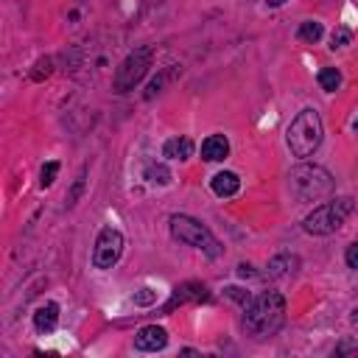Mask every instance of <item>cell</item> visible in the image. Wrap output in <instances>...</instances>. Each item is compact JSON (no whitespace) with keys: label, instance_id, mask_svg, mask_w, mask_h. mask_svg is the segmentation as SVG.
<instances>
[{"label":"cell","instance_id":"obj_17","mask_svg":"<svg viewBox=\"0 0 358 358\" xmlns=\"http://www.w3.org/2000/svg\"><path fill=\"white\" fill-rule=\"evenodd\" d=\"M56 174H59V163H56V160L45 163V165H42V171H40V185H42V188H51V185H54V179H56Z\"/></svg>","mask_w":358,"mask_h":358},{"label":"cell","instance_id":"obj_6","mask_svg":"<svg viewBox=\"0 0 358 358\" xmlns=\"http://www.w3.org/2000/svg\"><path fill=\"white\" fill-rule=\"evenodd\" d=\"M152 48L149 45H140V48H135L124 62H121V67L115 70V79H112V87H115V92H129V90H135L140 81H143V76L149 73V67H152Z\"/></svg>","mask_w":358,"mask_h":358},{"label":"cell","instance_id":"obj_18","mask_svg":"<svg viewBox=\"0 0 358 358\" xmlns=\"http://www.w3.org/2000/svg\"><path fill=\"white\" fill-rule=\"evenodd\" d=\"M34 67H37V70L31 73V79H34V81H42V79H48V76H51V70H54V59H48V56H45V59H40Z\"/></svg>","mask_w":358,"mask_h":358},{"label":"cell","instance_id":"obj_9","mask_svg":"<svg viewBox=\"0 0 358 358\" xmlns=\"http://www.w3.org/2000/svg\"><path fill=\"white\" fill-rule=\"evenodd\" d=\"M188 300L202 302V300H210V294H207V288H204L202 283H182V286L174 288V297H171V302H168V311H171L174 305H179V302H188Z\"/></svg>","mask_w":358,"mask_h":358},{"label":"cell","instance_id":"obj_11","mask_svg":"<svg viewBox=\"0 0 358 358\" xmlns=\"http://www.w3.org/2000/svg\"><path fill=\"white\" fill-rule=\"evenodd\" d=\"M56 322H59V305H56V302H45V305L37 308V314H34V327H37L40 333L56 330Z\"/></svg>","mask_w":358,"mask_h":358},{"label":"cell","instance_id":"obj_10","mask_svg":"<svg viewBox=\"0 0 358 358\" xmlns=\"http://www.w3.org/2000/svg\"><path fill=\"white\" fill-rule=\"evenodd\" d=\"M227 154H229V140L224 135H210L202 143V160H207V163H218Z\"/></svg>","mask_w":358,"mask_h":358},{"label":"cell","instance_id":"obj_24","mask_svg":"<svg viewBox=\"0 0 358 358\" xmlns=\"http://www.w3.org/2000/svg\"><path fill=\"white\" fill-rule=\"evenodd\" d=\"M355 135H358V121H355Z\"/></svg>","mask_w":358,"mask_h":358},{"label":"cell","instance_id":"obj_19","mask_svg":"<svg viewBox=\"0 0 358 358\" xmlns=\"http://www.w3.org/2000/svg\"><path fill=\"white\" fill-rule=\"evenodd\" d=\"M352 40V34H350V29H344V26H339L336 31H333V37H330V48H344L347 42Z\"/></svg>","mask_w":358,"mask_h":358},{"label":"cell","instance_id":"obj_8","mask_svg":"<svg viewBox=\"0 0 358 358\" xmlns=\"http://www.w3.org/2000/svg\"><path fill=\"white\" fill-rule=\"evenodd\" d=\"M165 344H168V333H165V327H160V325H146V327H140L138 336H135V347L143 350V352H157V350H163Z\"/></svg>","mask_w":358,"mask_h":358},{"label":"cell","instance_id":"obj_5","mask_svg":"<svg viewBox=\"0 0 358 358\" xmlns=\"http://www.w3.org/2000/svg\"><path fill=\"white\" fill-rule=\"evenodd\" d=\"M350 213H352V199L325 202L311 215H305V232L308 235H330V232H336L347 221Z\"/></svg>","mask_w":358,"mask_h":358},{"label":"cell","instance_id":"obj_4","mask_svg":"<svg viewBox=\"0 0 358 358\" xmlns=\"http://www.w3.org/2000/svg\"><path fill=\"white\" fill-rule=\"evenodd\" d=\"M171 235L177 238V241L193 247V250L207 252L210 258H218L221 255V244L215 241V235L202 221H196L190 215H171Z\"/></svg>","mask_w":358,"mask_h":358},{"label":"cell","instance_id":"obj_13","mask_svg":"<svg viewBox=\"0 0 358 358\" xmlns=\"http://www.w3.org/2000/svg\"><path fill=\"white\" fill-rule=\"evenodd\" d=\"M163 154L168 160H188L193 154V140L190 138H171V140H165Z\"/></svg>","mask_w":358,"mask_h":358},{"label":"cell","instance_id":"obj_21","mask_svg":"<svg viewBox=\"0 0 358 358\" xmlns=\"http://www.w3.org/2000/svg\"><path fill=\"white\" fill-rule=\"evenodd\" d=\"M344 261L350 269H358V244H350L347 252H344Z\"/></svg>","mask_w":358,"mask_h":358},{"label":"cell","instance_id":"obj_23","mask_svg":"<svg viewBox=\"0 0 358 358\" xmlns=\"http://www.w3.org/2000/svg\"><path fill=\"white\" fill-rule=\"evenodd\" d=\"M269 6H283V3H288V0H266Z\"/></svg>","mask_w":358,"mask_h":358},{"label":"cell","instance_id":"obj_2","mask_svg":"<svg viewBox=\"0 0 358 358\" xmlns=\"http://www.w3.org/2000/svg\"><path fill=\"white\" fill-rule=\"evenodd\" d=\"M286 140H288V149H291L294 157H300V160L311 157L322 143V117H319V112L316 109H302L291 121V127L286 132Z\"/></svg>","mask_w":358,"mask_h":358},{"label":"cell","instance_id":"obj_15","mask_svg":"<svg viewBox=\"0 0 358 358\" xmlns=\"http://www.w3.org/2000/svg\"><path fill=\"white\" fill-rule=\"evenodd\" d=\"M319 84H322V90H327V92H336L339 84H341V73H339L336 67H322V70H319Z\"/></svg>","mask_w":358,"mask_h":358},{"label":"cell","instance_id":"obj_20","mask_svg":"<svg viewBox=\"0 0 358 358\" xmlns=\"http://www.w3.org/2000/svg\"><path fill=\"white\" fill-rule=\"evenodd\" d=\"M154 300H157V291H152V288H140L135 294V305H152Z\"/></svg>","mask_w":358,"mask_h":358},{"label":"cell","instance_id":"obj_1","mask_svg":"<svg viewBox=\"0 0 358 358\" xmlns=\"http://www.w3.org/2000/svg\"><path fill=\"white\" fill-rule=\"evenodd\" d=\"M286 319V300L277 291H263L255 300L247 302V314H244V330L255 339H266L272 333L280 330Z\"/></svg>","mask_w":358,"mask_h":358},{"label":"cell","instance_id":"obj_22","mask_svg":"<svg viewBox=\"0 0 358 358\" xmlns=\"http://www.w3.org/2000/svg\"><path fill=\"white\" fill-rule=\"evenodd\" d=\"M227 294H229L232 300H238V302H244V305L250 302V294H241V288H227Z\"/></svg>","mask_w":358,"mask_h":358},{"label":"cell","instance_id":"obj_3","mask_svg":"<svg viewBox=\"0 0 358 358\" xmlns=\"http://www.w3.org/2000/svg\"><path fill=\"white\" fill-rule=\"evenodd\" d=\"M288 185L300 202H319L333 193V177L319 165H297L288 177Z\"/></svg>","mask_w":358,"mask_h":358},{"label":"cell","instance_id":"obj_14","mask_svg":"<svg viewBox=\"0 0 358 358\" xmlns=\"http://www.w3.org/2000/svg\"><path fill=\"white\" fill-rule=\"evenodd\" d=\"M322 34H325V29H322V23H314V20H308V23H302L300 26V31H297V37L302 40V42H319L322 40Z\"/></svg>","mask_w":358,"mask_h":358},{"label":"cell","instance_id":"obj_16","mask_svg":"<svg viewBox=\"0 0 358 358\" xmlns=\"http://www.w3.org/2000/svg\"><path fill=\"white\" fill-rule=\"evenodd\" d=\"M146 179H149V182H157V185H168L171 174H168V168H165V165H154V163H149V165H146Z\"/></svg>","mask_w":358,"mask_h":358},{"label":"cell","instance_id":"obj_7","mask_svg":"<svg viewBox=\"0 0 358 358\" xmlns=\"http://www.w3.org/2000/svg\"><path fill=\"white\" fill-rule=\"evenodd\" d=\"M124 255V235L117 232L115 227H104L98 232V241H95V252H92V263L98 269H112Z\"/></svg>","mask_w":358,"mask_h":358},{"label":"cell","instance_id":"obj_12","mask_svg":"<svg viewBox=\"0 0 358 358\" xmlns=\"http://www.w3.org/2000/svg\"><path fill=\"white\" fill-rule=\"evenodd\" d=\"M210 188H213V193L221 196V199H224V196H235L238 188H241V179H238V174H232V171H221V174L213 177Z\"/></svg>","mask_w":358,"mask_h":358}]
</instances>
